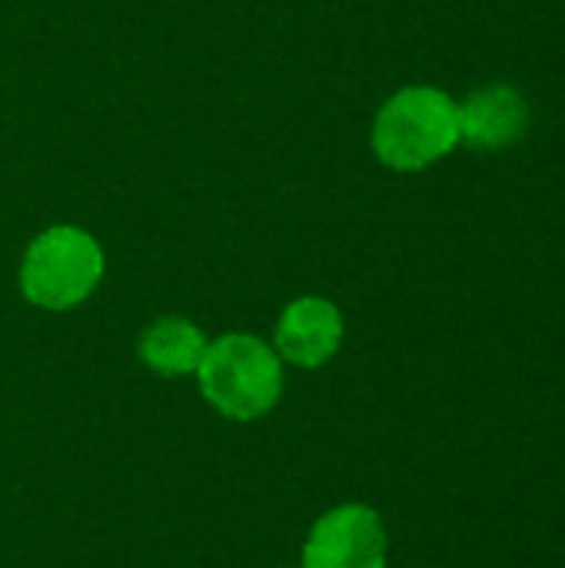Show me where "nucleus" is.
<instances>
[{
  "mask_svg": "<svg viewBox=\"0 0 565 568\" xmlns=\"http://www.w3.org/2000/svg\"><path fill=\"white\" fill-rule=\"evenodd\" d=\"M526 130L529 103L513 83H486L460 100V143L470 150H509Z\"/></svg>",
  "mask_w": 565,
  "mask_h": 568,
  "instance_id": "39448f33",
  "label": "nucleus"
},
{
  "mask_svg": "<svg viewBox=\"0 0 565 568\" xmlns=\"http://www.w3.org/2000/svg\"><path fill=\"white\" fill-rule=\"evenodd\" d=\"M196 376L206 403L236 423L266 416L283 393V363L276 349L250 333H226L216 343H206Z\"/></svg>",
  "mask_w": 565,
  "mask_h": 568,
  "instance_id": "f03ea898",
  "label": "nucleus"
},
{
  "mask_svg": "<svg viewBox=\"0 0 565 568\" xmlns=\"http://www.w3.org/2000/svg\"><path fill=\"white\" fill-rule=\"evenodd\" d=\"M103 280V250L100 243L77 226L43 230L20 266V290L33 306L43 310H73L80 306L97 283Z\"/></svg>",
  "mask_w": 565,
  "mask_h": 568,
  "instance_id": "7ed1b4c3",
  "label": "nucleus"
},
{
  "mask_svg": "<svg viewBox=\"0 0 565 568\" xmlns=\"http://www.w3.org/2000/svg\"><path fill=\"white\" fill-rule=\"evenodd\" d=\"M340 343H343V313L336 310V303L323 296L293 300L276 323V356L303 369H316L330 363Z\"/></svg>",
  "mask_w": 565,
  "mask_h": 568,
  "instance_id": "423d86ee",
  "label": "nucleus"
},
{
  "mask_svg": "<svg viewBox=\"0 0 565 568\" xmlns=\"http://www.w3.org/2000/svg\"><path fill=\"white\" fill-rule=\"evenodd\" d=\"M390 539L376 509L350 503L316 519L303 546V568H386Z\"/></svg>",
  "mask_w": 565,
  "mask_h": 568,
  "instance_id": "20e7f679",
  "label": "nucleus"
},
{
  "mask_svg": "<svg viewBox=\"0 0 565 568\" xmlns=\"http://www.w3.org/2000/svg\"><path fill=\"white\" fill-rule=\"evenodd\" d=\"M206 353V336L183 316H163L140 336V359L160 376L196 373Z\"/></svg>",
  "mask_w": 565,
  "mask_h": 568,
  "instance_id": "0eeeda50",
  "label": "nucleus"
},
{
  "mask_svg": "<svg viewBox=\"0 0 565 568\" xmlns=\"http://www.w3.org/2000/svg\"><path fill=\"white\" fill-rule=\"evenodd\" d=\"M460 146V103L430 83L396 90L373 120V153L396 173H420Z\"/></svg>",
  "mask_w": 565,
  "mask_h": 568,
  "instance_id": "f257e3e1",
  "label": "nucleus"
}]
</instances>
